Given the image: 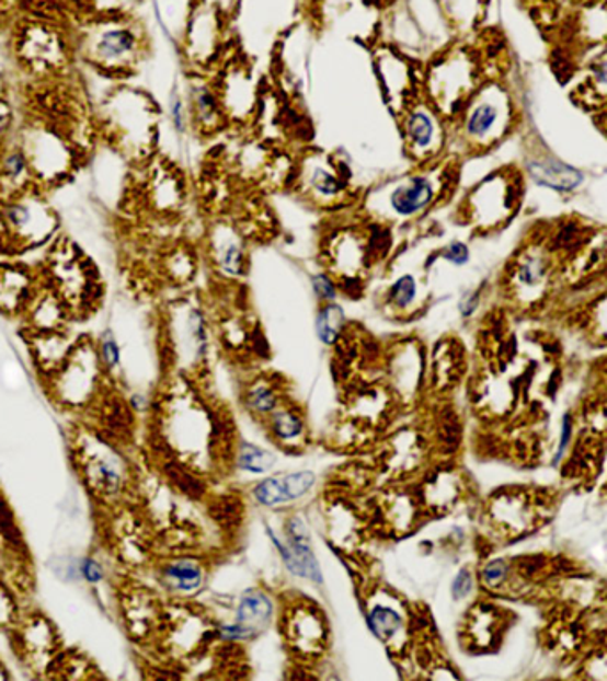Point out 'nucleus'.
Wrapping results in <instances>:
<instances>
[{"instance_id":"nucleus-24","label":"nucleus","mask_w":607,"mask_h":681,"mask_svg":"<svg viewBox=\"0 0 607 681\" xmlns=\"http://www.w3.org/2000/svg\"><path fill=\"white\" fill-rule=\"evenodd\" d=\"M529 176L540 185V187L551 188V191L569 192L577 191L583 185L584 176L580 169L554 159L551 154H538L529 159L528 164Z\"/></svg>"},{"instance_id":"nucleus-25","label":"nucleus","mask_w":607,"mask_h":681,"mask_svg":"<svg viewBox=\"0 0 607 681\" xmlns=\"http://www.w3.org/2000/svg\"><path fill=\"white\" fill-rule=\"evenodd\" d=\"M575 99L586 111L597 114L607 105V45L600 47L584 70L581 71L580 84L575 85Z\"/></svg>"},{"instance_id":"nucleus-38","label":"nucleus","mask_w":607,"mask_h":681,"mask_svg":"<svg viewBox=\"0 0 607 681\" xmlns=\"http://www.w3.org/2000/svg\"><path fill=\"white\" fill-rule=\"evenodd\" d=\"M512 577V565L506 559H492L480 572L481 584L491 591L505 588Z\"/></svg>"},{"instance_id":"nucleus-35","label":"nucleus","mask_w":607,"mask_h":681,"mask_svg":"<svg viewBox=\"0 0 607 681\" xmlns=\"http://www.w3.org/2000/svg\"><path fill=\"white\" fill-rule=\"evenodd\" d=\"M346 328V316L336 302L320 303L317 314V334L323 345H336Z\"/></svg>"},{"instance_id":"nucleus-42","label":"nucleus","mask_w":607,"mask_h":681,"mask_svg":"<svg viewBox=\"0 0 607 681\" xmlns=\"http://www.w3.org/2000/svg\"><path fill=\"white\" fill-rule=\"evenodd\" d=\"M96 346H99V355L100 360H102L103 369H105V371H114V369L119 366L122 351H119V346H117L116 337H114L113 332H103Z\"/></svg>"},{"instance_id":"nucleus-29","label":"nucleus","mask_w":607,"mask_h":681,"mask_svg":"<svg viewBox=\"0 0 607 681\" xmlns=\"http://www.w3.org/2000/svg\"><path fill=\"white\" fill-rule=\"evenodd\" d=\"M575 33L586 47L607 45V0H583L575 16Z\"/></svg>"},{"instance_id":"nucleus-12","label":"nucleus","mask_w":607,"mask_h":681,"mask_svg":"<svg viewBox=\"0 0 607 681\" xmlns=\"http://www.w3.org/2000/svg\"><path fill=\"white\" fill-rule=\"evenodd\" d=\"M70 39L61 28L47 22H25L14 33L13 51L24 70L36 77H54L71 61Z\"/></svg>"},{"instance_id":"nucleus-49","label":"nucleus","mask_w":607,"mask_h":681,"mask_svg":"<svg viewBox=\"0 0 607 681\" xmlns=\"http://www.w3.org/2000/svg\"><path fill=\"white\" fill-rule=\"evenodd\" d=\"M80 572H82V575H84V579L88 580L89 584L102 582L103 575H105L103 574V568L102 565H100L99 561L91 559V557L84 559Z\"/></svg>"},{"instance_id":"nucleus-15","label":"nucleus","mask_w":607,"mask_h":681,"mask_svg":"<svg viewBox=\"0 0 607 681\" xmlns=\"http://www.w3.org/2000/svg\"><path fill=\"white\" fill-rule=\"evenodd\" d=\"M48 285L61 295L71 311L88 305L93 280L85 270L84 256H80L76 245L66 240L54 245L48 256Z\"/></svg>"},{"instance_id":"nucleus-10","label":"nucleus","mask_w":607,"mask_h":681,"mask_svg":"<svg viewBox=\"0 0 607 681\" xmlns=\"http://www.w3.org/2000/svg\"><path fill=\"white\" fill-rule=\"evenodd\" d=\"M398 116L403 151L412 164H432L446 157L449 122L426 100L425 94H416Z\"/></svg>"},{"instance_id":"nucleus-2","label":"nucleus","mask_w":607,"mask_h":681,"mask_svg":"<svg viewBox=\"0 0 607 681\" xmlns=\"http://www.w3.org/2000/svg\"><path fill=\"white\" fill-rule=\"evenodd\" d=\"M73 45L85 65L108 77L136 73L148 56L145 25L130 14L111 13L89 20L80 27Z\"/></svg>"},{"instance_id":"nucleus-22","label":"nucleus","mask_w":607,"mask_h":681,"mask_svg":"<svg viewBox=\"0 0 607 681\" xmlns=\"http://www.w3.org/2000/svg\"><path fill=\"white\" fill-rule=\"evenodd\" d=\"M159 580L169 593L194 597L206 584V566L196 555H177L162 563Z\"/></svg>"},{"instance_id":"nucleus-9","label":"nucleus","mask_w":607,"mask_h":681,"mask_svg":"<svg viewBox=\"0 0 607 681\" xmlns=\"http://www.w3.org/2000/svg\"><path fill=\"white\" fill-rule=\"evenodd\" d=\"M295 191L304 201L323 211L342 210L348 203L359 201L352 192L345 165L322 151H309L300 157L295 171Z\"/></svg>"},{"instance_id":"nucleus-11","label":"nucleus","mask_w":607,"mask_h":681,"mask_svg":"<svg viewBox=\"0 0 607 681\" xmlns=\"http://www.w3.org/2000/svg\"><path fill=\"white\" fill-rule=\"evenodd\" d=\"M82 481L91 494L103 503H116L128 490L130 469L114 442L102 435H85L77 451Z\"/></svg>"},{"instance_id":"nucleus-3","label":"nucleus","mask_w":607,"mask_h":681,"mask_svg":"<svg viewBox=\"0 0 607 681\" xmlns=\"http://www.w3.org/2000/svg\"><path fill=\"white\" fill-rule=\"evenodd\" d=\"M519 117V107L508 85L497 79H485L449 123V145L457 142L466 154L486 153L514 134Z\"/></svg>"},{"instance_id":"nucleus-31","label":"nucleus","mask_w":607,"mask_h":681,"mask_svg":"<svg viewBox=\"0 0 607 681\" xmlns=\"http://www.w3.org/2000/svg\"><path fill=\"white\" fill-rule=\"evenodd\" d=\"M425 297H423V285H421L420 277L412 272H405L402 276H398L388 286L386 295H383V303L386 308L391 311L392 314H400V316H406V314L417 313L421 303H423Z\"/></svg>"},{"instance_id":"nucleus-53","label":"nucleus","mask_w":607,"mask_h":681,"mask_svg":"<svg viewBox=\"0 0 607 681\" xmlns=\"http://www.w3.org/2000/svg\"><path fill=\"white\" fill-rule=\"evenodd\" d=\"M566 2H577V0H566Z\"/></svg>"},{"instance_id":"nucleus-14","label":"nucleus","mask_w":607,"mask_h":681,"mask_svg":"<svg viewBox=\"0 0 607 681\" xmlns=\"http://www.w3.org/2000/svg\"><path fill=\"white\" fill-rule=\"evenodd\" d=\"M102 369L96 343L88 337L77 340L65 365L50 377L54 396L66 405H85L99 392Z\"/></svg>"},{"instance_id":"nucleus-34","label":"nucleus","mask_w":607,"mask_h":681,"mask_svg":"<svg viewBox=\"0 0 607 681\" xmlns=\"http://www.w3.org/2000/svg\"><path fill=\"white\" fill-rule=\"evenodd\" d=\"M242 400L249 414L262 420L286 402V397H283V392H280V383L263 379V377L245 385Z\"/></svg>"},{"instance_id":"nucleus-7","label":"nucleus","mask_w":607,"mask_h":681,"mask_svg":"<svg viewBox=\"0 0 607 681\" xmlns=\"http://www.w3.org/2000/svg\"><path fill=\"white\" fill-rule=\"evenodd\" d=\"M16 139L27 153L39 191L57 187L76 171L79 150L56 123L31 122L19 128Z\"/></svg>"},{"instance_id":"nucleus-32","label":"nucleus","mask_w":607,"mask_h":681,"mask_svg":"<svg viewBox=\"0 0 607 681\" xmlns=\"http://www.w3.org/2000/svg\"><path fill=\"white\" fill-rule=\"evenodd\" d=\"M274 617V602L262 589H249L240 597L234 623L248 628L251 634L257 635L263 628L271 625Z\"/></svg>"},{"instance_id":"nucleus-26","label":"nucleus","mask_w":607,"mask_h":681,"mask_svg":"<svg viewBox=\"0 0 607 681\" xmlns=\"http://www.w3.org/2000/svg\"><path fill=\"white\" fill-rule=\"evenodd\" d=\"M34 290L36 286L28 268L13 263L0 265V309L10 313H24Z\"/></svg>"},{"instance_id":"nucleus-37","label":"nucleus","mask_w":607,"mask_h":681,"mask_svg":"<svg viewBox=\"0 0 607 681\" xmlns=\"http://www.w3.org/2000/svg\"><path fill=\"white\" fill-rule=\"evenodd\" d=\"M256 505L263 508H276V506L288 505V495H286L285 474L266 477L253 486L251 490Z\"/></svg>"},{"instance_id":"nucleus-23","label":"nucleus","mask_w":607,"mask_h":681,"mask_svg":"<svg viewBox=\"0 0 607 681\" xmlns=\"http://www.w3.org/2000/svg\"><path fill=\"white\" fill-rule=\"evenodd\" d=\"M210 257L217 272L229 279L242 277L248 270L245 242L231 226H217L210 239Z\"/></svg>"},{"instance_id":"nucleus-51","label":"nucleus","mask_w":607,"mask_h":681,"mask_svg":"<svg viewBox=\"0 0 607 681\" xmlns=\"http://www.w3.org/2000/svg\"><path fill=\"white\" fill-rule=\"evenodd\" d=\"M595 122H597L598 128L604 131V136L607 137V105L595 114Z\"/></svg>"},{"instance_id":"nucleus-6","label":"nucleus","mask_w":607,"mask_h":681,"mask_svg":"<svg viewBox=\"0 0 607 681\" xmlns=\"http://www.w3.org/2000/svg\"><path fill=\"white\" fill-rule=\"evenodd\" d=\"M483 80L477 54L463 45H455L428 66L425 96L451 123Z\"/></svg>"},{"instance_id":"nucleus-19","label":"nucleus","mask_w":607,"mask_h":681,"mask_svg":"<svg viewBox=\"0 0 607 681\" xmlns=\"http://www.w3.org/2000/svg\"><path fill=\"white\" fill-rule=\"evenodd\" d=\"M38 188L27 153L16 136L0 146V199Z\"/></svg>"},{"instance_id":"nucleus-16","label":"nucleus","mask_w":607,"mask_h":681,"mask_svg":"<svg viewBox=\"0 0 607 681\" xmlns=\"http://www.w3.org/2000/svg\"><path fill=\"white\" fill-rule=\"evenodd\" d=\"M286 643L297 657L314 660L322 657L329 646L328 620L322 609L311 602L295 603L288 607L283 620Z\"/></svg>"},{"instance_id":"nucleus-28","label":"nucleus","mask_w":607,"mask_h":681,"mask_svg":"<svg viewBox=\"0 0 607 681\" xmlns=\"http://www.w3.org/2000/svg\"><path fill=\"white\" fill-rule=\"evenodd\" d=\"M266 532L271 536L272 545L276 546L277 552H279L280 561L285 563L290 574H294L295 577H300V579L311 580L314 584H323L322 569L318 565L313 546L295 545V543H290L288 540L283 542L271 528H266Z\"/></svg>"},{"instance_id":"nucleus-46","label":"nucleus","mask_w":607,"mask_h":681,"mask_svg":"<svg viewBox=\"0 0 607 681\" xmlns=\"http://www.w3.org/2000/svg\"><path fill=\"white\" fill-rule=\"evenodd\" d=\"M286 540L297 545H311V534L304 518L299 515H291L285 523Z\"/></svg>"},{"instance_id":"nucleus-44","label":"nucleus","mask_w":607,"mask_h":681,"mask_svg":"<svg viewBox=\"0 0 607 681\" xmlns=\"http://www.w3.org/2000/svg\"><path fill=\"white\" fill-rule=\"evenodd\" d=\"M440 259L454 266H466L471 262V249L462 240H451L439 251Z\"/></svg>"},{"instance_id":"nucleus-1","label":"nucleus","mask_w":607,"mask_h":681,"mask_svg":"<svg viewBox=\"0 0 607 681\" xmlns=\"http://www.w3.org/2000/svg\"><path fill=\"white\" fill-rule=\"evenodd\" d=\"M457 182V160L444 157L369 188L359 199L360 210L366 219L389 228L412 224L443 205Z\"/></svg>"},{"instance_id":"nucleus-27","label":"nucleus","mask_w":607,"mask_h":681,"mask_svg":"<svg viewBox=\"0 0 607 681\" xmlns=\"http://www.w3.org/2000/svg\"><path fill=\"white\" fill-rule=\"evenodd\" d=\"M28 343L39 368L50 377L65 365L76 346L65 331L28 332Z\"/></svg>"},{"instance_id":"nucleus-40","label":"nucleus","mask_w":607,"mask_h":681,"mask_svg":"<svg viewBox=\"0 0 607 681\" xmlns=\"http://www.w3.org/2000/svg\"><path fill=\"white\" fill-rule=\"evenodd\" d=\"M169 119L173 125L177 136L187 134L188 125H191V116H188L187 102L183 99V94L173 89V93L169 96Z\"/></svg>"},{"instance_id":"nucleus-13","label":"nucleus","mask_w":607,"mask_h":681,"mask_svg":"<svg viewBox=\"0 0 607 681\" xmlns=\"http://www.w3.org/2000/svg\"><path fill=\"white\" fill-rule=\"evenodd\" d=\"M560 257L552 253L546 239L529 240L512 257L506 268L505 286L509 297L523 305L546 299L551 290Z\"/></svg>"},{"instance_id":"nucleus-4","label":"nucleus","mask_w":607,"mask_h":681,"mask_svg":"<svg viewBox=\"0 0 607 681\" xmlns=\"http://www.w3.org/2000/svg\"><path fill=\"white\" fill-rule=\"evenodd\" d=\"M154 117L157 113L150 96L119 85L100 103L99 128L117 150L136 159L150 151Z\"/></svg>"},{"instance_id":"nucleus-5","label":"nucleus","mask_w":607,"mask_h":681,"mask_svg":"<svg viewBox=\"0 0 607 681\" xmlns=\"http://www.w3.org/2000/svg\"><path fill=\"white\" fill-rule=\"evenodd\" d=\"M523 197V174L515 169H500L466 194L458 206V217L477 233H494L514 220Z\"/></svg>"},{"instance_id":"nucleus-39","label":"nucleus","mask_w":607,"mask_h":681,"mask_svg":"<svg viewBox=\"0 0 607 681\" xmlns=\"http://www.w3.org/2000/svg\"><path fill=\"white\" fill-rule=\"evenodd\" d=\"M286 495H288V503H295L313 490L317 485V476L311 471L291 472V474H285Z\"/></svg>"},{"instance_id":"nucleus-43","label":"nucleus","mask_w":607,"mask_h":681,"mask_svg":"<svg viewBox=\"0 0 607 681\" xmlns=\"http://www.w3.org/2000/svg\"><path fill=\"white\" fill-rule=\"evenodd\" d=\"M311 286H313L314 295H317L320 303L336 302L337 295H340V285L328 272L314 274L311 277Z\"/></svg>"},{"instance_id":"nucleus-21","label":"nucleus","mask_w":607,"mask_h":681,"mask_svg":"<svg viewBox=\"0 0 607 681\" xmlns=\"http://www.w3.org/2000/svg\"><path fill=\"white\" fill-rule=\"evenodd\" d=\"M187 107L192 127L203 136L216 134L225 125L226 113L219 93L205 79L192 80L188 84Z\"/></svg>"},{"instance_id":"nucleus-33","label":"nucleus","mask_w":607,"mask_h":681,"mask_svg":"<svg viewBox=\"0 0 607 681\" xmlns=\"http://www.w3.org/2000/svg\"><path fill=\"white\" fill-rule=\"evenodd\" d=\"M369 631L380 643L391 646L405 634V617L397 607L386 602H374L366 607Z\"/></svg>"},{"instance_id":"nucleus-20","label":"nucleus","mask_w":607,"mask_h":681,"mask_svg":"<svg viewBox=\"0 0 607 681\" xmlns=\"http://www.w3.org/2000/svg\"><path fill=\"white\" fill-rule=\"evenodd\" d=\"M28 332L65 331L71 309L50 285L38 286L24 309Z\"/></svg>"},{"instance_id":"nucleus-36","label":"nucleus","mask_w":607,"mask_h":681,"mask_svg":"<svg viewBox=\"0 0 607 681\" xmlns=\"http://www.w3.org/2000/svg\"><path fill=\"white\" fill-rule=\"evenodd\" d=\"M234 465L240 471L251 472V474H266L276 465V457L260 446L242 442L239 449H234Z\"/></svg>"},{"instance_id":"nucleus-8","label":"nucleus","mask_w":607,"mask_h":681,"mask_svg":"<svg viewBox=\"0 0 607 681\" xmlns=\"http://www.w3.org/2000/svg\"><path fill=\"white\" fill-rule=\"evenodd\" d=\"M0 215L8 236V249L14 253L42 247L54 240L59 229V217L39 188L0 199Z\"/></svg>"},{"instance_id":"nucleus-17","label":"nucleus","mask_w":607,"mask_h":681,"mask_svg":"<svg viewBox=\"0 0 607 681\" xmlns=\"http://www.w3.org/2000/svg\"><path fill=\"white\" fill-rule=\"evenodd\" d=\"M169 327L174 355L185 362V368L203 365L208 355V320L202 305L183 302L171 316Z\"/></svg>"},{"instance_id":"nucleus-52","label":"nucleus","mask_w":607,"mask_h":681,"mask_svg":"<svg viewBox=\"0 0 607 681\" xmlns=\"http://www.w3.org/2000/svg\"><path fill=\"white\" fill-rule=\"evenodd\" d=\"M0 249H8V236H5L4 222H2V215H0Z\"/></svg>"},{"instance_id":"nucleus-47","label":"nucleus","mask_w":607,"mask_h":681,"mask_svg":"<svg viewBox=\"0 0 607 681\" xmlns=\"http://www.w3.org/2000/svg\"><path fill=\"white\" fill-rule=\"evenodd\" d=\"M472 588H474V577H472L471 569H460L454 584H451V595H454L455 600H463V598L469 597Z\"/></svg>"},{"instance_id":"nucleus-45","label":"nucleus","mask_w":607,"mask_h":681,"mask_svg":"<svg viewBox=\"0 0 607 681\" xmlns=\"http://www.w3.org/2000/svg\"><path fill=\"white\" fill-rule=\"evenodd\" d=\"M16 136V114L8 100L0 96V146Z\"/></svg>"},{"instance_id":"nucleus-48","label":"nucleus","mask_w":607,"mask_h":681,"mask_svg":"<svg viewBox=\"0 0 607 681\" xmlns=\"http://www.w3.org/2000/svg\"><path fill=\"white\" fill-rule=\"evenodd\" d=\"M594 328L597 331L598 336L607 340V297L595 303Z\"/></svg>"},{"instance_id":"nucleus-30","label":"nucleus","mask_w":607,"mask_h":681,"mask_svg":"<svg viewBox=\"0 0 607 681\" xmlns=\"http://www.w3.org/2000/svg\"><path fill=\"white\" fill-rule=\"evenodd\" d=\"M547 245L560 259L575 257L592 242V229L580 220L565 219L543 234Z\"/></svg>"},{"instance_id":"nucleus-50","label":"nucleus","mask_w":607,"mask_h":681,"mask_svg":"<svg viewBox=\"0 0 607 681\" xmlns=\"http://www.w3.org/2000/svg\"><path fill=\"white\" fill-rule=\"evenodd\" d=\"M478 303H480V293H478V291H471V293L466 295L462 302H460V311H462V316H472L474 311L478 309Z\"/></svg>"},{"instance_id":"nucleus-18","label":"nucleus","mask_w":607,"mask_h":681,"mask_svg":"<svg viewBox=\"0 0 607 681\" xmlns=\"http://www.w3.org/2000/svg\"><path fill=\"white\" fill-rule=\"evenodd\" d=\"M272 442L288 453H300L308 446V420L300 406L286 400L263 419Z\"/></svg>"},{"instance_id":"nucleus-41","label":"nucleus","mask_w":607,"mask_h":681,"mask_svg":"<svg viewBox=\"0 0 607 681\" xmlns=\"http://www.w3.org/2000/svg\"><path fill=\"white\" fill-rule=\"evenodd\" d=\"M0 534L14 549H24L22 532H20L19 526H16L13 511H11L8 503L2 499V495H0Z\"/></svg>"}]
</instances>
